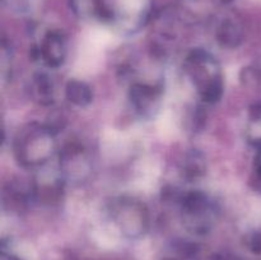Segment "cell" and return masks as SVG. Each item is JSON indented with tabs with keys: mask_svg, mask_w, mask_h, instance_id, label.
I'll use <instances>...</instances> for the list:
<instances>
[{
	"mask_svg": "<svg viewBox=\"0 0 261 260\" xmlns=\"http://www.w3.org/2000/svg\"><path fill=\"white\" fill-rule=\"evenodd\" d=\"M107 214L124 236L139 239L149 227V212L143 201L132 196H119L110 201Z\"/></svg>",
	"mask_w": 261,
	"mask_h": 260,
	"instance_id": "4",
	"label": "cell"
},
{
	"mask_svg": "<svg viewBox=\"0 0 261 260\" xmlns=\"http://www.w3.org/2000/svg\"><path fill=\"white\" fill-rule=\"evenodd\" d=\"M180 209L189 227L204 232L214 216V205L203 191H189L178 196Z\"/></svg>",
	"mask_w": 261,
	"mask_h": 260,
	"instance_id": "5",
	"label": "cell"
},
{
	"mask_svg": "<svg viewBox=\"0 0 261 260\" xmlns=\"http://www.w3.org/2000/svg\"><path fill=\"white\" fill-rule=\"evenodd\" d=\"M33 54L45 68H59L64 64L68 54L66 37L59 30L45 31L33 47Z\"/></svg>",
	"mask_w": 261,
	"mask_h": 260,
	"instance_id": "6",
	"label": "cell"
},
{
	"mask_svg": "<svg viewBox=\"0 0 261 260\" xmlns=\"http://www.w3.org/2000/svg\"><path fill=\"white\" fill-rule=\"evenodd\" d=\"M184 73L205 103L219 101L223 94L224 81L221 65L208 51L196 48L184 61Z\"/></svg>",
	"mask_w": 261,
	"mask_h": 260,
	"instance_id": "2",
	"label": "cell"
},
{
	"mask_svg": "<svg viewBox=\"0 0 261 260\" xmlns=\"http://www.w3.org/2000/svg\"><path fill=\"white\" fill-rule=\"evenodd\" d=\"M76 14L120 32H135L148 22L152 0H71Z\"/></svg>",
	"mask_w": 261,
	"mask_h": 260,
	"instance_id": "1",
	"label": "cell"
},
{
	"mask_svg": "<svg viewBox=\"0 0 261 260\" xmlns=\"http://www.w3.org/2000/svg\"><path fill=\"white\" fill-rule=\"evenodd\" d=\"M247 142L261 147V107H252L247 116L245 126Z\"/></svg>",
	"mask_w": 261,
	"mask_h": 260,
	"instance_id": "10",
	"label": "cell"
},
{
	"mask_svg": "<svg viewBox=\"0 0 261 260\" xmlns=\"http://www.w3.org/2000/svg\"><path fill=\"white\" fill-rule=\"evenodd\" d=\"M4 3H7L10 8L15 10H19V12H24V10L31 9L33 5L36 4L37 0H3Z\"/></svg>",
	"mask_w": 261,
	"mask_h": 260,
	"instance_id": "12",
	"label": "cell"
},
{
	"mask_svg": "<svg viewBox=\"0 0 261 260\" xmlns=\"http://www.w3.org/2000/svg\"><path fill=\"white\" fill-rule=\"evenodd\" d=\"M217 37L226 46H237L240 42V25L232 18H224L218 25Z\"/></svg>",
	"mask_w": 261,
	"mask_h": 260,
	"instance_id": "9",
	"label": "cell"
},
{
	"mask_svg": "<svg viewBox=\"0 0 261 260\" xmlns=\"http://www.w3.org/2000/svg\"><path fill=\"white\" fill-rule=\"evenodd\" d=\"M65 96L73 105L79 107H86L93 99L91 87L84 82L73 79L69 81L65 86Z\"/></svg>",
	"mask_w": 261,
	"mask_h": 260,
	"instance_id": "8",
	"label": "cell"
},
{
	"mask_svg": "<svg viewBox=\"0 0 261 260\" xmlns=\"http://www.w3.org/2000/svg\"><path fill=\"white\" fill-rule=\"evenodd\" d=\"M10 260H18V259H14V257H12V259H10Z\"/></svg>",
	"mask_w": 261,
	"mask_h": 260,
	"instance_id": "13",
	"label": "cell"
},
{
	"mask_svg": "<svg viewBox=\"0 0 261 260\" xmlns=\"http://www.w3.org/2000/svg\"><path fill=\"white\" fill-rule=\"evenodd\" d=\"M35 88L38 93V97L42 99H53L54 98V86L45 74H38L36 76Z\"/></svg>",
	"mask_w": 261,
	"mask_h": 260,
	"instance_id": "11",
	"label": "cell"
},
{
	"mask_svg": "<svg viewBox=\"0 0 261 260\" xmlns=\"http://www.w3.org/2000/svg\"><path fill=\"white\" fill-rule=\"evenodd\" d=\"M13 149L22 167L40 170L47 166L58 152L55 133L43 125L31 124L18 133Z\"/></svg>",
	"mask_w": 261,
	"mask_h": 260,
	"instance_id": "3",
	"label": "cell"
},
{
	"mask_svg": "<svg viewBox=\"0 0 261 260\" xmlns=\"http://www.w3.org/2000/svg\"><path fill=\"white\" fill-rule=\"evenodd\" d=\"M58 166L65 183L84 180L91 171V162L86 149L76 144L68 145L60 152Z\"/></svg>",
	"mask_w": 261,
	"mask_h": 260,
	"instance_id": "7",
	"label": "cell"
}]
</instances>
